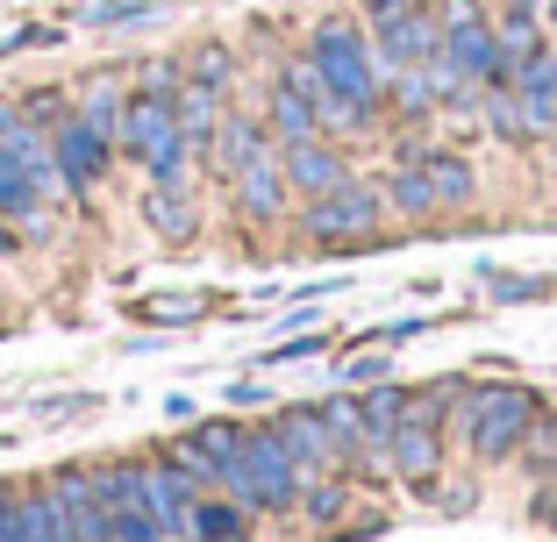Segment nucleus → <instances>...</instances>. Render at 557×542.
I'll list each match as a JSON object with an SVG mask.
<instances>
[{"label": "nucleus", "instance_id": "nucleus-1", "mask_svg": "<svg viewBox=\"0 0 557 542\" xmlns=\"http://www.w3.org/2000/svg\"><path fill=\"white\" fill-rule=\"evenodd\" d=\"M308 58L322 65V79L344 100V122H336V129H364V122L379 115V93H386V65H379L372 36H364L358 22H322Z\"/></svg>", "mask_w": 557, "mask_h": 542}, {"label": "nucleus", "instance_id": "nucleus-17", "mask_svg": "<svg viewBox=\"0 0 557 542\" xmlns=\"http://www.w3.org/2000/svg\"><path fill=\"white\" fill-rule=\"evenodd\" d=\"M144 214H150V229H158L164 243H194V229H200V214H194V200H186L180 179H158V186H150Z\"/></svg>", "mask_w": 557, "mask_h": 542}, {"label": "nucleus", "instance_id": "nucleus-28", "mask_svg": "<svg viewBox=\"0 0 557 542\" xmlns=\"http://www.w3.org/2000/svg\"><path fill=\"white\" fill-rule=\"evenodd\" d=\"M194 86H208V93H222L230 86V50H194Z\"/></svg>", "mask_w": 557, "mask_h": 542}, {"label": "nucleus", "instance_id": "nucleus-25", "mask_svg": "<svg viewBox=\"0 0 557 542\" xmlns=\"http://www.w3.org/2000/svg\"><path fill=\"white\" fill-rule=\"evenodd\" d=\"M79 122H94L100 136H115V129H122V100H115V86H86V100H79Z\"/></svg>", "mask_w": 557, "mask_h": 542}, {"label": "nucleus", "instance_id": "nucleus-2", "mask_svg": "<svg viewBox=\"0 0 557 542\" xmlns=\"http://www.w3.org/2000/svg\"><path fill=\"white\" fill-rule=\"evenodd\" d=\"M300 486H308V471L294 464V450H286L278 421L244 428V457L222 471V493L244 500L250 514H286V507H300Z\"/></svg>", "mask_w": 557, "mask_h": 542}, {"label": "nucleus", "instance_id": "nucleus-12", "mask_svg": "<svg viewBox=\"0 0 557 542\" xmlns=\"http://www.w3.org/2000/svg\"><path fill=\"white\" fill-rule=\"evenodd\" d=\"M50 150H58V172H65V186H94L100 172H108V136H100L94 122H65V129L50 136Z\"/></svg>", "mask_w": 557, "mask_h": 542}, {"label": "nucleus", "instance_id": "nucleus-30", "mask_svg": "<svg viewBox=\"0 0 557 542\" xmlns=\"http://www.w3.org/2000/svg\"><path fill=\"white\" fill-rule=\"evenodd\" d=\"M58 115H65V100H58V93H29V100H22V122H29V129H44V122H58Z\"/></svg>", "mask_w": 557, "mask_h": 542}, {"label": "nucleus", "instance_id": "nucleus-13", "mask_svg": "<svg viewBox=\"0 0 557 542\" xmlns=\"http://www.w3.org/2000/svg\"><path fill=\"white\" fill-rule=\"evenodd\" d=\"M264 129H272L278 143H308V136H322V108H314L294 79H278L272 93H264Z\"/></svg>", "mask_w": 557, "mask_h": 542}, {"label": "nucleus", "instance_id": "nucleus-29", "mask_svg": "<svg viewBox=\"0 0 557 542\" xmlns=\"http://www.w3.org/2000/svg\"><path fill=\"white\" fill-rule=\"evenodd\" d=\"M144 15H150L144 0H100V8H86V22H100V29H108V22L122 29V22H144Z\"/></svg>", "mask_w": 557, "mask_h": 542}, {"label": "nucleus", "instance_id": "nucleus-27", "mask_svg": "<svg viewBox=\"0 0 557 542\" xmlns=\"http://www.w3.org/2000/svg\"><path fill=\"white\" fill-rule=\"evenodd\" d=\"M493 300H500V307H508V300H543L550 293V279H522V272H493Z\"/></svg>", "mask_w": 557, "mask_h": 542}, {"label": "nucleus", "instance_id": "nucleus-8", "mask_svg": "<svg viewBox=\"0 0 557 542\" xmlns=\"http://www.w3.org/2000/svg\"><path fill=\"white\" fill-rule=\"evenodd\" d=\"M236 457H244V421H230V414H214L194 436L164 443V464H180V471H194V478H222Z\"/></svg>", "mask_w": 557, "mask_h": 542}, {"label": "nucleus", "instance_id": "nucleus-20", "mask_svg": "<svg viewBox=\"0 0 557 542\" xmlns=\"http://www.w3.org/2000/svg\"><path fill=\"white\" fill-rule=\"evenodd\" d=\"M186 535H194V542H244L250 535V507H244V500H194Z\"/></svg>", "mask_w": 557, "mask_h": 542}, {"label": "nucleus", "instance_id": "nucleus-26", "mask_svg": "<svg viewBox=\"0 0 557 542\" xmlns=\"http://www.w3.org/2000/svg\"><path fill=\"white\" fill-rule=\"evenodd\" d=\"M522 457L536 464V471H550V464H557V414H536V421H529V436H522Z\"/></svg>", "mask_w": 557, "mask_h": 542}, {"label": "nucleus", "instance_id": "nucleus-38", "mask_svg": "<svg viewBox=\"0 0 557 542\" xmlns=\"http://www.w3.org/2000/svg\"><path fill=\"white\" fill-rule=\"evenodd\" d=\"M550 22H557V0H550Z\"/></svg>", "mask_w": 557, "mask_h": 542}, {"label": "nucleus", "instance_id": "nucleus-33", "mask_svg": "<svg viewBox=\"0 0 557 542\" xmlns=\"http://www.w3.org/2000/svg\"><path fill=\"white\" fill-rule=\"evenodd\" d=\"M344 378H358V386H372V378H386V357H358V364H344Z\"/></svg>", "mask_w": 557, "mask_h": 542}, {"label": "nucleus", "instance_id": "nucleus-37", "mask_svg": "<svg viewBox=\"0 0 557 542\" xmlns=\"http://www.w3.org/2000/svg\"><path fill=\"white\" fill-rule=\"evenodd\" d=\"M15 122H22V115H15V108H8V100H0V136H8V129H15Z\"/></svg>", "mask_w": 557, "mask_h": 542}, {"label": "nucleus", "instance_id": "nucleus-21", "mask_svg": "<svg viewBox=\"0 0 557 542\" xmlns=\"http://www.w3.org/2000/svg\"><path fill=\"white\" fill-rule=\"evenodd\" d=\"M172 115H180L186 150H208V143H214V129H222V115H214V93H208V86H180Z\"/></svg>", "mask_w": 557, "mask_h": 542}, {"label": "nucleus", "instance_id": "nucleus-6", "mask_svg": "<svg viewBox=\"0 0 557 542\" xmlns=\"http://www.w3.org/2000/svg\"><path fill=\"white\" fill-rule=\"evenodd\" d=\"M379 207H386V200H379L372 186L336 179L329 193H314V207H308V236H322V243H358V236H372V229H379Z\"/></svg>", "mask_w": 557, "mask_h": 542}, {"label": "nucleus", "instance_id": "nucleus-15", "mask_svg": "<svg viewBox=\"0 0 557 542\" xmlns=\"http://www.w3.org/2000/svg\"><path fill=\"white\" fill-rule=\"evenodd\" d=\"M386 450H394V478H414V486H422V478L443 471V428H429V421H400Z\"/></svg>", "mask_w": 557, "mask_h": 542}, {"label": "nucleus", "instance_id": "nucleus-9", "mask_svg": "<svg viewBox=\"0 0 557 542\" xmlns=\"http://www.w3.org/2000/svg\"><path fill=\"white\" fill-rule=\"evenodd\" d=\"M194 486L200 478L180 471V464H144V507H150V521L164 528V542L186 535V521H194V500H200Z\"/></svg>", "mask_w": 557, "mask_h": 542}, {"label": "nucleus", "instance_id": "nucleus-19", "mask_svg": "<svg viewBox=\"0 0 557 542\" xmlns=\"http://www.w3.org/2000/svg\"><path fill=\"white\" fill-rule=\"evenodd\" d=\"M414 165L429 172V193H436V207H465V200L479 193L472 165H465V157H450V150H414Z\"/></svg>", "mask_w": 557, "mask_h": 542}, {"label": "nucleus", "instance_id": "nucleus-32", "mask_svg": "<svg viewBox=\"0 0 557 542\" xmlns=\"http://www.w3.org/2000/svg\"><path fill=\"white\" fill-rule=\"evenodd\" d=\"M158 322H200V300H150Z\"/></svg>", "mask_w": 557, "mask_h": 542}, {"label": "nucleus", "instance_id": "nucleus-24", "mask_svg": "<svg viewBox=\"0 0 557 542\" xmlns=\"http://www.w3.org/2000/svg\"><path fill=\"white\" fill-rule=\"evenodd\" d=\"M264 143H272V136H264L258 122H230V129H222V165H230V172H244Z\"/></svg>", "mask_w": 557, "mask_h": 542}, {"label": "nucleus", "instance_id": "nucleus-11", "mask_svg": "<svg viewBox=\"0 0 557 542\" xmlns=\"http://www.w3.org/2000/svg\"><path fill=\"white\" fill-rule=\"evenodd\" d=\"M278 436H286V450H294L300 471H336V464H344V450H336V436H329L322 407H286L278 414Z\"/></svg>", "mask_w": 557, "mask_h": 542}, {"label": "nucleus", "instance_id": "nucleus-5", "mask_svg": "<svg viewBox=\"0 0 557 542\" xmlns=\"http://www.w3.org/2000/svg\"><path fill=\"white\" fill-rule=\"evenodd\" d=\"M364 15H372V43H379V65L400 72V65H429L443 50V22L414 0H364Z\"/></svg>", "mask_w": 557, "mask_h": 542}, {"label": "nucleus", "instance_id": "nucleus-34", "mask_svg": "<svg viewBox=\"0 0 557 542\" xmlns=\"http://www.w3.org/2000/svg\"><path fill=\"white\" fill-rule=\"evenodd\" d=\"M536 521H543V528H550V535H557V486H550V493L536 500Z\"/></svg>", "mask_w": 557, "mask_h": 542}, {"label": "nucleus", "instance_id": "nucleus-31", "mask_svg": "<svg viewBox=\"0 0 557 542\" xmlns=\"http://www.w3.org/2000/svg\"><path fill=\"white\" fill-rule=\"evenodd\" d=\"M322 350V336H294V343H278V350H264L258 364H300V357H314Z\"/></svg>", "mask_w": 557, "mask_h": 542}, {"label": "nucleus", "instance_id": "nucleus-35", "mask_svg": "<svg viewBox=\"0 0 557 542\" xmlns=\"http://www.w3.org/2000/svg\"><path fill=\"white\" fill-rule=\"evenodd\" d=\"M0 542H22V528H15V507H8V493H0Z\"/></svg>", "mask_w": 557, "mask_h": 542}, {"label": "nucleus", "instance_id": "nucleus-36", "mask_svg": "<svg viewBox=\"0 0 557 542\" xmlns=\"http://www.w3.org/2000/svg\"><path fill=\"white\" fill-rule=\"evenodd\" d=\"M0 257H15V229H8V214H0Z\"/></svg>", "mask_w": 557, "mask_h": 542}, {"label": "nucleus", "instance_id": "nucleus-22", "mask_svg": "<svg viewBox=\"0 0 557 542\" xmlns=\"http://www.w3.org/2000/svg\"><path fill=\"white\" fill-rule=\"evenodd\" d=\"M386 193H394V207H400V214H414V222H422V214L436 207V193H429V172L414 165V157L394 172V186H386Z\"/></svg>", "mask_w": 557, "mask_h": 542}, {"label": "nucleus", "instance_id": "nucleus-18", "mask_svg": "<svg viewBox=\"0 0 557 542\" xmlns=\"http://www.w3.org/2000/svg\"><path fill=\"white\" fill-rule=\"evenodd\" d=\"M358 414H364V443H394V428L408 421V386H394V378H372V393L358 400ZM394 457V450H386Z\"/></svg>", "mask_w": 557, "mask_h": 542}, {"label": "nucleus", "instance_id": "nucleus-4", "mask_svg": "<svg viewBox=\"0 0 557 542\" xmlns=\"http://www.w3.org/2000/svg\"><path fill=\"white\" fill-rule=\"evenodd\" d=\"M536 414H543V400L529 386H472L465 393V443L486 464H508V457H522V436Z\"/></svg>", "mask_w": 557, "mask_h": 542}, {"label": "nucleus", "instance_id": "nucleus-23", "mask_svg": "<svg viewBox=\"0 0 557 542\" xmlns=\"http://www.w3.org/2000/svg\"><path fill=\"white\" fill-rule=\"evenodd\" d=\"M300 507H308L314 521H344L350 486H344V478H308V486H300Z\"/></svg>", "mask_w": 557, "mask_h": 542}, {"label": "nucleus", "instance_id": "nucleus-7", "mask_svg": "<svg viewBox=\"0 0 557 542\" xmlns=\"http://www.w3.org/2000/svg\"><path fill=\"white\" fill-rule=\"evenodd\" d=\"M443 65H458L465 79H486V86H515L508 65H500V29L486 15H465V22H443Z\"/></svg>", "mask_w": 557, "mask_h": 542}, {"label": "nucleus", "instance_id": "nucleus-16", "mask_svg": "<svg viewBox=\"0 0 557 542\" xmlns=\"http://www.w3.org/2000/svg\"><path fill=\"white\" fill-rule=\"evenodd\" d=\"M344 179V157H336V150L322 143V136H308V143H286V186H294V193H329V186Z\"/></svg>", "mask_w": 557, "mask_h": 542}, {"label": "nucleus", "instance_id": "nucleus-10", "mask_svg": "<svg viewBox=\"0 0 557 542\" xmlns=\"http://www.w3.org/2000/svg\"><path fill=\"white\" fill-rule=\"evenodd\" d=\"M286 193H294V186H286V165H278V150L264 143L258 157H250V165L236 172V207H244L250 222H278Z\"/></svg>", "mask_w": 557, "mask_h": 542}, {"label": "nucleus", "instance_id": "nucleus-3", "mask_svg": "<svg viewBox=\"0 0 557 542\" xmlns=\"http://www.w3.org/2000/svg\"><path fill=\"white\" fill-rule=\"evenodd\" d=\"M172 100H180V79L172 72H150L129 100H122V150H129L136 165H150V179H180L186 172V136H180V115H172Z\"/></svg>", "mask_w": 557, "mask_h": 542}, {"label": "nucleus", "instance_id": "nucleus-14", "mask_svg": "<svg viewBox=\"0 0 557 542\" xmlns=\"http://www.w3.org/2000/svg\"><path fill=\"white\" fill-rule=\"evenodd\" d=\"M8 507H15V528H22V542H72L65 500L50 493V486H22V493H8Z\"/></svg>", "mask_w": 557, "mask_h": 542}]
</instances>
